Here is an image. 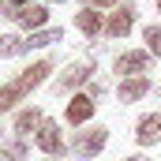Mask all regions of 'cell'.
<instances>
[{"label":"cell","mask_w":161,"mask_h":161,"mask_svg":"<svg viewBox=\"0 0 161 161\" xmlns=\"http://www.w3.org/2000/svg\"><path fill=\"white\" fill-rule=\"evenodd\" d=\"M49 71H53V60H38V64H30L19 79H11L8 86H0V113H4V109H11L15 101H23L34 86H41V82L49 79Z\"/></svg>","instance_id":"cell-1"},{"label":"cell","mask_w":161,"mask_h":161,"mask_svg":"<svg viewBox=\"0 0 161 161\" xmlns=\"http://www.w3.org/2000/svg\"><path fill=\"white\" fill-rule=\"evenodd\" d=\"M105 142H109V127L94 124V127H86V131H79V135L71 139V154H75V158H97V154L105 150Z\"/></svg>","instance_id":"cell-2"},{"label":"cell","mask_w":161,"mask_h":161,"mask_svg":"<svg viewBox=\"0 0 161 161\" xmlns=\"http://www.w3.org/2000/svg\"><path fill=\"white\" fill-rule=\"evenodd\" d=\"M116 71L120 75H142V71H150V53L146 49H131V53H120L116 56Z\"/></svg>","instance_id":"cell-3"},{"label":"cell","mask_w":161,"mask_h":161,"mask_svg":"<svg viewBox=\"0 0 161 161\" xmlns=\"http://www.w3.org/2000/svg\"><path fill=\"white\" fill-rule=\"evenodd\" d=\"M90 75H94V60H79V64H71V68L60 75V82H56V94H68V90L82 86Z\"/></svg>","instance_id":"cell-4"},{"label":"cell","mask_w":161,"mask_h":161,"mask_svg":"<svg viewBox=\"0 0 161 161\" xmlns=\"http://www.w3.org/2000/svg\"><path fill=\"white\" fill-rule=\"evenodd\" d=\"M131 26H135V8H120V11H113L105 19V34L109 38H127Z\"/></svg>","instance_id":"cell-5"},{"label":"cell","mask_w":161,"mask_h":161,"mask_svg":"<svg viewBox=\"0 0 161 161\" xmlns=\"http://www.w3.org/2000/svg\"><path fill=\"white\" fill-rule=\"evenodd\" d=\"M38 146L49 154V158H56V154H64V142H60V127L53 120H41L38 127Z\"/></svg>","instance_id":"cell-6"},{"label":"cell","mask_w":161,"mask_h":161,"mask_svg":"<svg viewBox=\"0 0 161 161\" xmlns=\"http://www.w3.org/2000/svg\"><path fill=\"white\" fill-rule=\"evenodd\" d=\"M161 139V113H150V116H142L139 127H135V142L139 146H154Z\"/></svg>","instance_id":"cell-7"},{"label":"cell","mask_w":161,"mask_h":161,"mask_svg":"<svg viewBox=\"0 0 161 161\" xmlns=\"http://www.w3.org/2000/svg\"><path fill=\"white\" fill-rule=\"evenodd\" d=\"M150 94V75H131L120 82V101H139Z\"/></svg>","instance_id":"cell-8"},{"label":"cell","mask_w":161,"mask_h":161,"mask_svg":"<svg viewBox=\"0 0 161 161\" xmlns=\"http://www.w3.org/2000/svg\"><path fill=\"white\" fill-rule=\"evenodd\" d=\"M94 116V101L86 97V94H79V97H71V105H68V124H75V127H82V124Z\"/></svg>","instance_id":"cell-9"},{"label":"cell","mask_w":161,"mask_h":161,"mask_svg":"<svg viewBox=\"0 0 161 161\" xmlns=\"http://www.w3.org/2000/svg\"><path fill=\"white\" fill-rule=\"evenodd\" d=\"M45 19H49V11H45L41 4H30V8H19V11H15V23H23L26 30H38V26H45Z\"/></svg>","instance_id":"cell-10"},{"label":"cell","mask_w":161,"mask_h":161,"mask_svg":"<svg viewBox=\"0 0 161 161\" xmlns=\"http://www.w3.org/2000/svg\"><path fill=\"white\" fill-rule=\"evenodd\" d=\"M75 26H79L86 38H94V34H101V30H105V19H101V11H90V8H86V11L75 15Z\"/></svg>","instance_id":"cell-11"},{"label":"cell","mask_w":161,"mask_h":161,"mask_svg":"<svg viewBox=\"0 0 161 161\" xmlns=\"http://www.w3.org/2000/svg\"><path fill=\"white\" fill-rule=\"evenodd\" d=\"M41 120H45L41 109H23V113L15 116V131H19V135H30V131H38V127H41Z\"/></svg>","instance_id":"cell-12"},{"label":"cell","mask_w":161,"mask_h":161,"mask_svg":"<svg viewBox=\"0 0 161 161\" xmlns=\"http://www.w3.org/2000/svg\"><path fill=\"white\" fill-rule=\"evenodd\" d=\"M53 41H64V30H60V26L34 30V34H30V41H26V49H45V45H53Z\"/></svg>","instance_id":"cell-13"},{"label":"cell","mask_w":161,"mask_h":161,"mask_svg":"<svg viewBox=\"0 0 161 161\" xmlns=\"http://www.w3.org/2000/svg\"><path fill=\"white\" fill-rule=\"evenodd\" d=\"M19 53H26V41H19L15 34H4V38H0V60L19 56Z\"/></svg>","instance_id":"cell-14"},{"label":"cell","mask_w":161,"mask_h":161,"mask_svg":"<svg viewBox=\"0 0 161 161\" xmlns=\"http://www.w3.org/2000/svg\"><path fill=\"white\" fill-rule=\"evenodd\" d=\"M142 41H146V53L150 56H161V26H146L142 30Z\"/></svg>","instance_id":"cell-15"},{"label":"cell","mask_w":161,"mask_h":161,"mask_svg":"<svg viewBox=\"0 0 161 161\" xmlns=\"http://www.w3.org/2000/svg\"><path fill=\"white\" fill-rule=\"evenodd\" d=\"M26 158V142H11L8 150H0V161H23Z\"/></svg>","instance_id":"cell-16"},{"label":"cell","mask_w":161,"mask_h":161,"mask_svg":"<svg viewBox=\"0 0 161 161\" xmlns=\"http://www.w3.org/2000/svg\"><path fill=\"white\" fill-rule=\"evenodd\" d=\"M30 4H34V0H8V4H4V15L15 19V11H19V8H30Z\"/></svg>","instance_id":"cell-17"},{"label":"cell","mask_w":161,"mask_h":161,"mask_svg":"<svg viewBox=\"0 0 161 161\" xmlns=\"http://www.w3.org/2000/svg\"><path fill=\"white\" fill-rule=\"evenodd\" d=\"M101 94H105V86H101V82H90V90H86V97L94 101V97H101Z\"/></svg>","instance_id":"cell-18"},{"label":"cell","mask_w":161,"mask_h":161,"mask_svg":"<svg viewBox=\"0 0 161 161\" xmlns=\"http://www.w3.org/2000/svg\"><path fill=\"white\" fill-rule=\"evenodd\" d=\"M94 8H113V4H120V0H90Z\"/></svg>","instance_id":"cell-19"},{"label":"cell","mask_w":161,"mask_h":161,"mask_svg":"<svg viewBox=\"0 0 161 161\" xmlns=\"http://www.w3.org/2000/svg\"><path fill=\"white\" fill-rule=\"evenodd\" d=\"M124 161H150V158H139V154H135V158H124Z\"/></svg>","instance_id":"cell-20"},{"label":"cell","mask_w":161,"mask_h":161,"mask_svg":"<svg viewBox=\"0 0 161 161\" xmlns=\"http://www.w3.org/2000/svg\"><path fill=\"white\" fill-rule=\"evenodd\" d=\"M158 11H161V0H158Z\"/></svg>","instance_id":"cell-21"}]
</instances>
